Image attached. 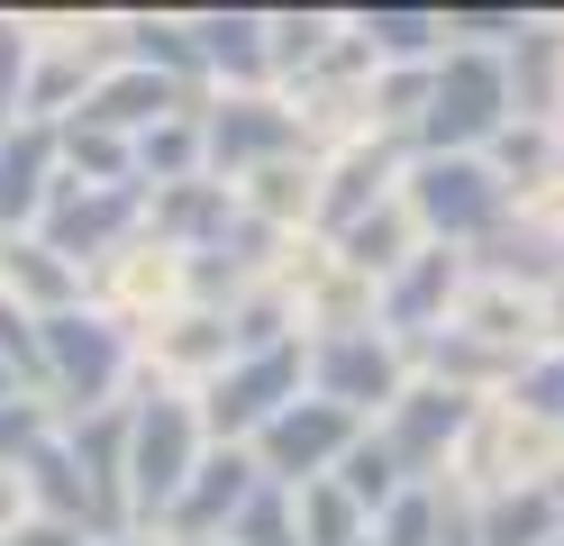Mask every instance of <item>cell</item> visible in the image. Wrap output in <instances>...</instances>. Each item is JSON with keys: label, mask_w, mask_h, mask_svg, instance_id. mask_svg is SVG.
Masks as SVG:
<instances>
[{"label": "cell", "mask_w": 564, "mask_h": 546, "mask_svg": "<svg viewBox=\"0 0 564 546\" xmlns=\"http://www.w3.org/2000/svg\"><path fill=\"white\" fill-rule=\"evenodd\" d=\"M119 19H128V64H147V73H164V83L209 100V64H200L192 10H119Z\"/></svg>", "instance_id": "26"}, {"label": "cell", "mask_w": 564, "mask_h": 546, "mask_svg": "<svg viewBox=\"0 0 564 546\" xmlns=\"http://www.w3.org/2000/svg\"><path fill=\"white\" fill-rule=\"evenodd\" d=\"M465 510V501H455ZM474 520V546H555L564 537V492L546 483V492H501V501H482V510H465Z\"/></svg>", "instance_id": "30"}, {"label": "cell", "mask_w": 564, "mask_h": 546, "mask_svg": "<svg viewBox=\"0 0 564 546\" xmlns=\"http://www.w3.org/2000/svg\"><path fill=\"white\" fill-rule=\"evenodd\" d=\"M455 338H474V346H491V355H501L510 364V374H519V364L528 355H546L555 346V319H546V301H538V291H519V282H491V274H474L465 282V301H455Z\"/></svg>", "instance_id": "16"}, {"label": "cell", "mask_w": 564, "mask_h": 546, "mask_svg": "<svg viewBox=\"0 0 564 546\" xmlns=\"http://www.w3.org/2000/svg\"><path fill=\"white\" fill-rule=\"evenodd\" d=\"M55 419H46V400H0V464H28V447H37Z\"/></svg>", "instance_id": "42"}, {"label": "cell", "mask_w": 564, "mask_h": 546, "mask_svg": "<svg viewBox=\"0 0 564 546\" xmlns=\"http://www.w3.org/2000/svg\"><path fill=\"white\" fill-rule=\"evenodd\" d=\"M328 483H337L346 501H356V510H365V520H382V510H392V501L410 492V483H401V473H392V456H382V447H373V428L356 437V447H346V464L328 473Z\"/></svg>", "instance_id": "35"}, {"label": "cell", "mask_w": 564, "mask_h": 546, "mask_svg": "<svg viewBox=\"0 0 564 546\" xmlns=\"http://www.w3.org/2000/svg\"><path fill=\"white\" fill-rule=\"evenodd\" d=\"M401 392H410L401 338H382V328H356V338H310V400L346 410L356 428H373Z\"/></svg>", "instance_id": "10"}, {"label": "cell", "mask_w": 564, "mask_h": 546, "mask_svg": "<svg viewBox=\"0 0 564 546\" xmlns=\"http://www.w3.org/2000/svg\"><path fill=\"white\" fill-rule=\"evenodd\" d=\"M264 36H273V92H282L346 36V10H264Z\"/></svg>", "instance_id": "32"}, {"label": "cell", "mask_w": 564, "mask_h": 546, "mask_svg": "<svg viewBox=\"0 0 564 546\" xmlns=\"http://www.w3.org/2000/svg\"><path fill=\"white\" fill-rule=\"evenodd\" d=\"M91 310H100V319H119L128 338L164 328L173 310H192V274H183V255L155 246V237H128L110 265L91 274Z\"/></svg>", "instance_id": "12"}, {"label": "cell", "mask_w": 564, "mask_h": 546, "mask_svg": "<svg viewBox=\"0 0 564 546\" xmlns=\"http://www.w3.org/2000/svg\"><path fill=\"white\" fill-rule=\"evenodd\" d=\"M356 437H365V428L346 419V410H328V400H310V392H301L292 410H282V419L256 437V447H246V456H256V473H264L273 492H301V483H328Z\"/></svg>", "instance_id": "13"}, {"label": "cell", "mask_w": 564, "mask_h": 546, "mask_svg": "<svg viewBox=\"0 0 564 546\" xmlns=\"http://www.w3.org/2000/svg\"><path fill=\"white\" fill-rule=\"evenodd\" d=\"M91 546H173V537H147V528H128V537H91Z\"/></svg>", "instance_id": "45"}, {"label": "cell", "mask_w": 564, "mask_h": 546, "mask_svg": "<svg viewBox=\"0 0 564 546\" xmlns=\"http://www.w3.org/2000/svg\"><path fill=\"white\" fill-rule=\"evenodd\" d=\"M256 492H264L256 456H246V447H209L200 473L183 483V501L164 510V528H155V537H173V546H219V537L246 520V501H256Z\"/></svg>", "instance_id": "15"}, {"label": "cell", "mask_w": 564, "mask_h": 546, "mask_svg": "<svg viewBox=\"0 0 564 546\" xmlns=\"http://www.w3.org/2000/svg\"><path fill=\"white\" fill-rule=\"evenodd\" d=\"M209 456V428H200V400L192 392H164V383H137L128 392V528H164V510L183 501V483Z\"/></svg>", "instance_id": "2"}, {"label": "cell", "mask_w": 564, "mask_h": 546, "mask_svg": "<svg viewBox=\"0 0 564 546\" xmlns=\"http://www.w3.org/2000/svg\"><path fill=\"white\" fill-rule=\"evenodd\" d=\"M510 73V119H564V10H528L519 36L501 46Z\"/></svg>", "instance_id": "18"}, {"label": "cell", "mask_w": 564, "mask_h": 546, "mask_svg": "<svg viewBox=\"0 0 564 546\" xmlns=\"http://www.w3.org/2000/svg\"><path fill=\"white\" fill-rule=\"evenodd\" d=\"M528 218H538V228L564 246V182H555V192H538V201H528Z\"/></svg>", "instance_id": "44"}, {"label": "cell", "mask_w": 564, "mask_h": 546, "mask_svg": "<svg viewBox=\"0 0 564 546\" xmlns=\"http://www.w3.org/2000/svg\"><path fill=\"white\" fill-rule=\"evenodd\" d=\"M465 282H474V265L455 246H419L410 265L373 291V328H382V338H401V346L437 338V328L455 319V301H465Z\"/></svg>", "instance_id": "14"}, {"label": "cell", "mask_w": 564, "mask_h": 546, "mask_svg": "<svg viewBox=\"0 0 564 546\" xmlns=\"http://www.w3.org/2000/svg\"><path fill=\"white\" fill-rule=\"evenodd\" d=\"M28 520H37V501H28V473H19V464H0V537L28 528Z\"/></svg>", "instance_id": "43"}, {"label": "cell", "mask_w": 564, "mask_h": 546, "mask_svg": "<svg viewBox=\"0 0 564 546\" xmlns=\"http://www.w3.org/2000/svg\"><path fill=\"white\" fill-rule=\"evenodd\" d=\"M119 64H128V19L119 10H28V92H19V119L64 128Z\"/></svg>", "instance_id": "1"}, {"label": "cell", "mask_w": 564, "mask_h": 546, "mask_svg": "<svg viewBox=\"0 0 564 546\" xmlns=\"http://www.w3.org/2000/svg\"><path fill=\"white\" fill-rule=\"evenodd\" d=\"M200 146H209V182H228V192L264 164L310 156V137H301L282 92H209L200 100Z\"/></svg>", "instance_id": "7"}, {"label": "cell", "mask_w": 564, "mask_h": 546, "mask_svg": "<svg viewBox=\"0 0 564 546\" xmlns=\"http://www.w3.org/2000/svg\"><path fill=\"white\" fill-rule=\"evenodd\" d=\"M28 237H46L64 265L91 282L128 237H147V182H64L55 173V192H46V210H37Z\"/></svg>", "instance_id": "6"}, {"label": "cell", "mask_w": 564, "mask_h": 546, "mask_svg": "<svg viewBox=\"0 0 564 546\" xmlns=\"http://www.w3.org/2000/svg\"><path fill=\"white\" fill-rule=\"evenodd\" d=\"M555 492H564V483H555Z\"/></svg>", "instance_id": "49"}, {"label": "cell", "mask_w": 564, "mask_h": 546, "mask_svg": "<svg viewBox=\"0 0 564 546\" xmlns=\"http://www.w3.org/2000/svg\"><path fill=\"white\" fill-rule=\"evenodd\" d=\"M310 392V346H273V355H237L219 383L200 392V428L209 447H256V437Z\"/></svg>", "instance_id": "8"}, {"label": "cell", "mask_w": 564, "mask_h": 546, "mask_svg": "<svg viewBox=\"0 0 564 546\" xmlns=\"http://www.w3.org/2000/svg\"><path fill=\"white\" fill-rule=\"evenodd\" d=\"M37 338H46V419H91V410H128V392H137V338L119 319H100L91 301L83 310H55L37 319Z\"/></svg>", "instance_id": "3"}, {"label": "cell", "mask_w": 564, "mask_h": 546, "mask_svg": "<svg viewBox=\"0 0 564 546\" xmlns=\"http://www.w3.org/2000/svg\"><path fill=\"white\" fill-rule=\"evenodd\" d=\"M482 164L501 173V192L528 210L538 192H555V182H564V156H555V119H546V128H538V119H510L501 137L482 146Z\"/></svg>", "instance_id": "29"}, {"label": "cell", "mask_w": 564, "mask_h": 546, "mask_svg": "<svg viewBox=\"0 0 564 546\" xmlns=\"http://www.w3.org/2000/svg\"><path fill=\"white\" fill-rule=\"evenodd\" d=\"M219 546H301V528H292V492H256V501H246V520L219 537Z\"/></svg>", "instance_id": "40"}, {"label": "cell", "mask_w": 564, "mask_h": 546, "mask_svg": "<svg viewBox=\"0 0 564 546\" xmlns=\"http://www.w3.org/2000/svg\"><path fill=\"white\" fill-rule=\"evenodd\" d=\"M328 246H337V265H346V274H365V282L382 291V282H392V274H401L429 237H419V218H410L401 201H382L373 218H356V228H346V237H328Z\"/></svg>", "instance_id": "28"}, {"label": "cell", "mask_w": 564, "mask_h": 546, "mask_svg": "<svg viewBox=\"0 0 564 546\" xmlns=\"http://www.w3.org/2000/svg\"><path fill=\"white\" fill-rule=\"evenodd\" d=\"M237 210L264 218L273 237H310V218H319V156H292V164H264L237 182Z\"/></svg>", "instance_id": "27"}, {"label": "cell", "mask_w": 564, "mask_h": 546, "mask_svg": "<svg viewBox=\"0 0 564 546\" xmlns=\"http://www.w3.org/2000/svg\"><path fill=\"white\" fill-rule=\"evenodd\" d=\"M228 218H237V192L228 182H173V192H147V237L173 246V255H200V246H219L228 237Z\"/></svg>", "instance_id": "24"}, {"label": "cell", "mask_w": 564, "mask_h": 546, "mask_svg": "<svg viewBox=\"0 0 564 546\" xmlns=\"http://www.w3.org/2000/svg\"><path fill=\"white\" fill-rule=\"evenodd\" d=\"M465 265L474 274H491V282H519V291H538V301H555V291H564V246L538 228V218H510V228L501 237H482L474 255H465Z\"/></svg>", "instance_id": "25"}, {"label": "cell", "mask_w": 564, "mask_h": 546, "mask_svg": "<svg viewBox=\"0 0 564 546\" xmlns=\"http://www.w3.org/2000/svg\"><path fill=\"white\" fill-rule=\"evenodd\" d=\"M209 173V146H200V100L173 109V119H155L147 137H137V182L147 192H173V182H200Z\"/></svg>", "instance_id": "31"}, {"label": "cell", "mask_w": 564, "mask_h": 546, "mask_svg": "<svg viewBox=\"0 0 564 546\" xmlns=\"http://www.w3.org/2000/svg\"><path fill=\"white\" fill-rule=\"evenodd\" d=\"M55 173H64V164H55V128H37V119H10V128H0V237H28V228H37Z\"/></svg>", "instance_id": "20"}, {"label": "cell", "mask_w": 564, "mask_h": 546, "mask_svg": "<svg viewBox=\"0 0 564 546\" xmlns=\"http://www.w3.org/2000/svg\"><path fill=\"white\" fill-rule=\"evenodd\" d=\"M501 410H519V419H546V428H564V346H546V355H528L519 374L491 392Z\"/></svg>", "instance_id": "36"}, {"label": "cell", "mask_w": 564, "mask_h": 546, "mask_svg": "<svg viewBox=\"0 0 564 546\" xmlns=\"http://www.w3.org/2000/svg\"><path fill=\"white\" fill-rule=\"evenodd\" d=\"M19 92H28V10H0V128L19 119Z\"/></svg>", "instance_id": "41"}, {"label": "cell", "mask_w": 564, "mask_h": 546, "mask_svg": "<svg viewBox=\"0 0 564 546\" xmlns=\"http://www.w3.org/2000/svg\"><path fill=\"white\" fill-rule=\"evenodd\" d=\"M474 410H482V400H465V392H446V383H419V374H410V392L373 419V447L392 456L401 483L437 492V483H446V464H455V447H465V428H474Z\"/></svg>", "instance_id": "9"}, {"label": "cell", "mask_w": 564, "mask_h": 546, "mask_svg": "<svg viewBox=\"0 0 564 546\" xmlns=\"http://www.w3.org/2000/svg\"><path fill=\"white\" fill-rule=\"evenodd\" d=\"M292 528H301V546H373V520L337 483H301L292 492Z\"/></svg>", "instance_id": "34"}, {"label": "cell", "mask_w": 564, "mask_h": 546, "mask_svg": "<svg viewBox=\"0 0 564 546\" xmlns=\"http://www.w3.org/2000/svg\"><path fill=\"white\" fill-rule=\"evenodd\" d=\"M437 537H446V492H419V483L373 520V546H437Z\"/></svg>", "instance_id": "38"}, {"label": "cell", "mask_w": 564, "mask_h": 546, "mask_svg": "<svg viewBox=\"0 0 564 546\" xmlns=\"http://www.w3.org/2000/svg\"><path fill=\"white\" fill-rule=\"evenodd\" d=\"M0 374H10L28 400L46 392V338H37V319L10 310V301H0Z\"/></svg>", "instance_id": "39"}, {"label": "cell", "mask_w": 564, "mask_h": 546, "mask_svg": "<svg viewBox=\"0 0 564 546\" xmlns=\"http://www.w3.org/2000/svg\"><path fill=\"white\" fill-rule=\"evenodd\" d=\"M200 92H183V83H164V73H147V64H119L110 73V83H100L83 109H74V119H91V128H110V137H147L155 119H173V109H192Z\"/></svg>", "instance_id": "23"}, {"label": "cell", "mask_w": 564, "mask_h": 546, "mask_svg": "<svg viewBox=\"0 0 564 546\" xmlns=\"http://www.w3.org/2000/svg\"><path fill=\"white\" fill-rule=\"evenodd\" d=\"M446 10V46H474V55H501L510 36H519V0H437Z\"/></svg>", "instance_id": "37"}, {"label": "cell", "mask_w": 564, "mask_h": 546, "mask_svg": "<svg viewBox=\"0 0 564 546\" xmlns=\"http://www.w3.org/2000/svg\"><path fill=\"white\" fill-rule=\"evenodd\" d=\"M346 28H356V46L373 55V73L446 55V10L437 0H373V10H346Z\"/></svg>", "instance_id": "21"}, {"label": "cell", "mask_w": 564, "mask_h": 546, "mask_svg": "<svg viewBox=\"0 0 564 546\" xmlns=\"http://www.w3.org/2000/svg\"><path fill=\"white\" fill-rule=\"evenodd\" d=\"M501 128H510V73H501V55L446 46L437 73H429V119H419L410 156H482Z\"/></svg>", "instance_id": "5"}, {"label": "cell", "mask_w": 564, "mask_h": 546, "mask_svg": "<svg viewBox=\"0 0 564 546\" xmlns=\"http://www.w3.org/2000/svg\"><path fill=\"white\" fill-rule=\"evenodd\" d=\"M555 546H564V537H555Z\"/></svg>", "instance_id": "48"}, {"label": "cell", "mask_w": 564, "mask_h": 546, "mask_svg": "<svg viewBox=\"0 0 564 546\" xmlns=\"http://www.w3.org/2000/svg\"><path fill=\"white\" fill-rule=\"evenodd\" d=\"M546 319H555V346H564V291H555V301H546Z\"/></svg>", "instance_id": "46"}, {"label": "cell", "mask_w": 564, "mask_h": 546, "mask_svg": "<svg viewBox=\"0 0 564 546\" xmlns=\"http://www.w3.org/2000/svg\"><path fill=\"white\" fill-rule=\"evenodd\" d=\"M401 173H410V146H382V137L346 146V156H319V218H310V237H346L382 201H401Z\"/></svg>", "instance_id": "17"}, {"label": "cell", "mask_w": 564, "mask_h": 546, "mask_svg": "<svg viewBox=\"0 0 564 546\" xmlns=\"http://www.w3.org/2000/svg\"><path fill=\"white\" fill-rule=\"evenodd\" d=\"M55 164H64V182H137V146L91 128V119H64L55 128Z\"/></svg>", "instance_id": "33"}, {"label": "cell", "mask_w": 564, "mask_h": 546, "mask_svg": "<svg viewBox=\"0 0 564 546\" xmlns=\"http://www.w3.org/2000/svg\"><path fill=\"white\" fill-rule=\"evenodd\" d=\"M0 400H28V392H19V383H10V374H0Z\"/></svg>", "instance_id": "47"}, {"label": "cell", "mask_w": 564, "mask_h": 546, "mask_svg": "<svg viewBox=\"0 0 564 546\" xmlns=\"http://www.w3.org/2000/svg\"><path fill=\"white\" fill-rule=\"evenodd\" d=\"M0 301L28 310V319H55V310H83L91 282L64 265L46 237H0Z\"/></svg>", "instance_id": "22"}, {"label": "cell", "mask_w": 564, "mask_h": 546, "mask_svg": "<svg viewBox=\"0 0 564 546\" xmlns=\"http://www.w3.org/2000/svg\"><path fill=\"white\" fill-rule=\"evenodd\" d=\"M273 291L292 301L301 346H310V338H356V328H373V282H365V274H346L328 237H292V255H282Z\"/></svg>", "instance_id": "11"}, {"label": "cell", "mask_w": 564, "mask_h": 546, "mask_svg": "<svg viewBox=\"0 0 564 546\" xmlns=\"http://www.w3.org/2000/svg\"><path fill=\"white\" fill-rule=\"evenodd\" d=\"M192 36H200L209 92H273V36H264V10H192Z\"/></svg>", "instance_id": "19"}, {"label": "cell", "mask_w": 564, "mask_h": 546, "mask_svg": "<svg viewBox=\"0 0 564 546\" xmlns=\"http://www.w3.org/2000/svg\"><path fill=\"white\" fill-rule=\"evenodd\" d=\"M401 210L419 218V237H429V246H455V255H474L482 237H501L510 218H519V201L501 192V173H491L482 156H410Z\"/></svg>", "instance_id": "4"}]
</instances>
